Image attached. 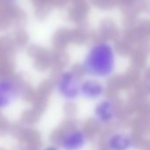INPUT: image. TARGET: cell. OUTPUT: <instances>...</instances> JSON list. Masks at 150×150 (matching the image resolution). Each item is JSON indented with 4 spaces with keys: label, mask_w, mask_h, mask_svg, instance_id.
<instances>
[{
    "label": "cell",
    "mask_w": 150,
    "mask_h": 150,
    "mask_svg": "<svg viewBox=\"0 0 150 150\" xmlns=\"http://www.w3.org/2000/svg\"><path fill=\"white\" fill-rule=\"evenodd\" d=\"M82 74L71 67H63L54 78L55 94L64 102L72 103L81 97V83Z\"/></svg>",
    "instance_id": "7a4b0ae2"
},
{
    "label": "cell",
    "mask_w": 150,
    "mask_h": 150,
    "mask_svg": "<svg viewBox=\"0 0 150 150\" xmlns=\"http://www.w3.org/2000/svg\"><path fill=\"white\" fill-rule=\"evenodd\" d=\"M147 91H148V93H149V95H150V82H149V84H148V86H147Z\"/></svg>",
    "instance_id": "30bf717a"
},
{
    "label": "cell",
    "mask_w": 150,
    "mask_h": 150,
    "mask_svg": "<svg viewBox=\"0 0 150 150\" xmlns=\"http://www.w3.org/2000/svg\"><path fill=\"white\" fill-rule=\"evenodd\" d=\"M58 145L63 150H81L88 142L86 132L79 128H70L58 137Z\"/></svg>",
    "instance_id": "277c9868"
},
{
    "label": "cell",
    "mask_w": 150,
    "mask_h": 150,
    "mask_svg": "<svg viewBox=\"0 0 150 150\" xmlns=\"http://www.w3.org/2000/svg\"><path fill=\"white\" fill-rule=\"evenodd\" d=\"M106 87L102 80L83 76L81 83V97L87 101H98L103 97Z\"/></svg>",
    "instance_id": "5b68a950"
},
{
    "label": "cell",
    "mask_w": 150,
    "mask_h": 150,
    "mask_svg": "<svg viewBox=\"0 0 150 150\" xmlns=\"http://www.w3.org/2000/svg\"><path fill=\"white\" fill-rule=\"evenodd\" d=\"M22 92V85L17 78L11 75L0 76V110H5L17 103Z\"/></svg>",
    "instance_id": "3957f363"
},
{
    "label": "cell",
    "mask_w": 150,
    "mask_h": 150,
    "mask_svg": "<svg viewBox=\"0 0 150 150\" xmlns=\"http://www.w3.org/2000/svg\"><path fill=\"white\" fill-rule=\"evenodd\" d=\"M5 1H6V2H9V3H14V2L18 1V0H5Z\"/></svg>",
    "instance_id": "9c48e42d"
},
{
    "label": "cell",
    "mask_w": 150,
    "mask_h": 150,
    "mask_svg": "<svg viewBox=\"0 0 150 150\" xmlns=\"http://www.w3.org/2000/svg\"><path fill=\"white\" fill-rule=\"evenodd\" d=\"M79 67L82 76L102 81L110 79L117 68V51L114 45L106 40L93 42L81 55Z\"/></svg>",
    "instance_id": "6da1fadb"
},
{
    "label": "cell",
    "mask_w": 150,
    "mask_h": 150,
    "mask_svg": "<svg viewBox=\"0 0 150 150\" xmlns=\"http://www.w3.org/2000/svg\"><path fill=\"white\" fill-rule=\"evenodd\" d=\"M44 150H58V148H57V147H56L55 146H50L46 147Z\"/></svg>",
    "instance_id": "ba28073f"
},
{
    "label": "cell",
    "mask_w": 150,
    "mask_h": 150,
    "mask_svg": "<svg viewBox=\"0 0 150 150\" xmlns=\"http://www.w3.org/2000/svg\"><path fill=\"white\" fill-rule=\"evenodd\" d=\"M106 146L109 150H129L132 146V139L125 132H114L108 137Z\"/></svg>",
    "instance_id": "52a82bcc"
},
{
    "label": "cell",
    "mask_w": 150,
    "mask_h": 150,
    "mask_svg": "<svg viewBox=\"0 0 150 150\" xmlns=\"http://www.w3.org/2000/svg\"><path fill=\"white\" fill-rule=\"evenodd\" d=\"M93 115L98 124L105 125L111 122L117 115L116 103L110 97H102L95 105Z\"/></svg>",
    "instance_id": "8992f818"
}]
</instances>
